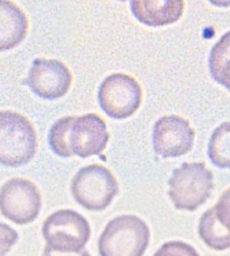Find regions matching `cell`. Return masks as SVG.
Instances as JSON below:
<instances>
[{"instance_id": "obj_18", "label": "cell", "mask_w": 230, "mask_h": 256, "mask_svg": "<svg viewBox=\"0 0 230 256\" xmlns=\"http://www.w3.org/2000/svg\"><path fill=\"white\" fill-rule=\"evenodd\" d=\"M198 253L191 245L183 242L166 243L158 250L155 255H197Z\"/></svg>"}, {"instance_id": "obj_9", "label": "cell", "mask_w": 230, "mask_h": 256, "mask_svg": "<svg viewBox=\"0 0 230 256\" xmlns=\"http://www.w3.org/2000/svg\"><path fill=\"white\" fill-rule=\"evenodd\" d=\"M196 132L189 121L180 116H165L153 128V149L162 158H178L191 152Z\"/></svg>"}, {"instance_id": "obj_5", "label": "cell", "mask_w": 230, "mask_h": 256, "mask_svg": "<svg viewBox=\"0 0 230 256\" xmlns=\"http://www.w3.org/2000/svg\"><path fill=\"white\" fill-rule=\"evenodd\" d=\"M42 235L51 252L80 253L91 236L86 218L73 210H59L47 218Z\"/></svg>"}, {"instance_id": "obj_7", "label": "cell", "mask_w": 230, "mask_h": 256, "mask_svg": "<svg viewBox=\"0 0 230 256\" xmlns=\"http://www.w3.org/2000/svg\"><path fill=\"white\" fill-rule=\"evenodd\" d=\"M99 104L112 119L123 120L140 109L143 91L132 76L113 74L102 81L99 88Z\"/></svg>"}, {"instance_id": "obj_12", "label": "cell", "mask_w": 230, "mask_h": 256, "mask_svg": "<svg viewBox=\"0 0 230 256\" xmlns=\"http://www.w3.org/2000/svg\"><path fill=\"white\" fill-rule=\"evenodd\" d=\"M28 18L11 0H0V52L16 48L28 34Z\"/></svg>"}, {"instance_id": "obj_1", "label": "cell", "mask_w": 230, "mask_h": 256, "mask_svg": "<svg viewBox=\"0 0 230 256\" xmlns=\"http://www.w3.org/2000/svg\"><path fill=\"white\" fill-rule=\"evenodd\" d=\"M109 140L105 121L96 114L61 118L49 132L51 150L61 158L99 156L105 150Z\"/></svg>"}, {"instance_id": "obj_6", "label": "cell", "mask_w": 230, "mask_h": 256, "mask_svg": "<svg viewBox=\"0 0 230 256\" xmlns=\"http://www.w3.org/2000/svg\"><path fill=\"white\" fill-rule=\"evenodd\" d=\"M120 186L109 168L90 164L81 168L71 183V192L81 206L89 211H103L119 194Z\"/></svg>"}, {"instance_id": "obj_11", "label": "cell", "mask_w": 230, "mask_h": 256, "mask_svg": "<svg viewBox=\"0 0 230 256\" xmlns=\"http://www.w3.org/2000/svg\"><path fill=\"white\" fill-rule=\"evenodd\" d=\"M184 8V0H131L133 16L148 27H164L177 22Z\"/></svg>"}, {"instance_id": "obj_15", "label": "cell", "mask_w": 230, "mask_h": 256, "mask_svg": "<svg viewBox=\"0 0 230 256\" xmlns=\"http://www.w3.org/2000/svg\"><path fill=\"white\" fill-rule=\"evenodd\" d=\"M208 156L215 166L230 168V121L214 130L208 143Z\"/></svg>"}, {"instance_id": "obj_19", "label": "cell", "mask_w": 230, "mask_h": 256, "mask_svg": "<svg viewBox=\"0 0 230 256\" xmlns=\"http://www.w3.org/2000/svg\"><path fill=\"white\" fill-rule=\"evenodd\" d=\"M209 2L219 8H229L230 0H209Z\"/></svg>"}, {"instance_id": "obj_8", "label": "cell", "mask_w": 230, "mask_h": 256, "mask_svg": "<svg viewBox=\"0 0 230 256\" xmlns=\"http://www.w3.org/2000/svg\"><path fill=\"white\" fill-rule=\"evenodd\" d=\"M41 210V193L21 178H10L0 188V213L18 225L33 222Z\"/></svg>"}, {"instance_id": "obj_13", "label": "cell", "mask_w": 230, "mask_h": 256, "mask_svg": "<svg viewBox=\"0 0 230 256\" xmlns=\"http://www.w3.org/2000/svg\"><path fill=\"white\" fill-rule=\"evenodd\" d=\"M198 234L208 248L225 250L230 248V231L219 221L215 208L202 215L198 224Z\"/></svg>"}, {"instance_id": "obj_4", "label": "cell", "mask_w": 230, "mask_h": 256, "mask_svg": "<svg viewBox=\"0 0 230 256\" xmlns=\"http://www.w3.org/2000/svg\"><path fill=\"white\" fill-rule=\"evenodd\" d=\"M148 225L136 215H120L107 223L99 238L102 256H142L150 243Z\"/></svg>"}, {"instance_id": "obj_14", "label": "cell", "mask_w": 230, "mask_h": 256, "mask_svg": "<svg viewBox=\"0 0 230 256\" xmlns=\"http://www.w3.org/2000/svg\"><path fill=\"white\" fill-rule=\"evenodd\" d=\"M208 64L212 78L230 92V32L214 44Z\"/></svg>"}, {"instance_id": "obj_2", "label": "cell", "mask_w": 230, "mask_h": 256, "mask_svg": "<svg viewBox=\"0 0 230 256\" xmlns=\"http://www.w3.org/2000/svg\"><path fill=\"white\" fill-rule=\"evenodd\" d=\"M38 149L37 132L24 116L0 111V164L18 168L32 160Z\"/></svg>"}, {"instance_id": "obj_10", "label": "cell", "mask_w": 230, "mask_h": 256, "mask_svg": "<svg viewBox=\"0 0 230 256\" xmlns=\"http://www.w3.org/2000/svg\"><path fill=\"white\" fill-rule=\"evenodd\" d=\"M25 84L39 98L55 100L68 94L72 84V74L59 60L37 58L33 60Z\"/></svg>"}, {"instance_id": "obj_17", "label": "cell", "mask_w": 230, "mask_h": 256, "mask_svg": "<svg viewBox=\"0 0 230 256\" xmlns=\"http://www.w3.org/2000/svg\"><path fill=\"white\" fill-rule=\"evenodd\" d=\"M214 208L219 221L230 231V188L222 194Z\"/></svg>"}, {"instance_id": "obj_16", "label": "cell", "mask_w": 230, "mask_h": 256, "mask_svg": "<svg viewBox=\"0 0 230 256\" xmlns=\"http://www.w3.org/2000/svg\"><path fill=\"white\" fill-rule=\"evenodd\" d=\"M18 238L19 235L16 230L6 223L0 222V256L6 255L17 243Z\"/></svg>"}, {"instance_id": "obj_3", "label": "cell", "mask_w": 230, "mask_h": 256, "mask_svg": "<svg viewBox=\"0 0 230 256\" xmlns=\"http://www.w3.org/2000/svg\"><path fill=\"white\" fill-rule=\"evenodd\" d=\"M168 186V196L175 208L194 212L211 198L214 174L204 162L183 163L174 170Z\"/></svg>"}]
</instances>
